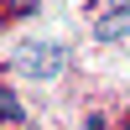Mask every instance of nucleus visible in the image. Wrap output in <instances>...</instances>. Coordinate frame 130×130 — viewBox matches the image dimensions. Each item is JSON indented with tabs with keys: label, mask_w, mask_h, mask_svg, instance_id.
Instances as JSON below:
<instances>
[{
	"label": "nucleus",
	"mask_w": 130,
	"mask_h": 130,
	"mask_svg": "<svg viewBox=\"0 0 130 130\" xmlns=\"http://www.w3.org/2000/svg\"><path fill=\"white\" fill-rule=\"evenodd\" d=\"M94 37L99 42H125L130 37V5H115L109 16H99L94 21Z\"/></svg>",
	"instance_id": "f03ea898"
},
{
	"label": "nucleus",
	"mask_w": 130,
	"mask_h": 130,
	"mask_svg": "<svg viewBox=\"0 0 130 130\" xmlns=\"http://www.w3.org/2000/svg\"><path fill=\"white\" fill-rule=\"evenodd\" d=\"M10 68L26 73V78H37V83H52L68 68V47L52 42V37H31V42H21V47L10 52Z\"/></svg>",
	"instance_id": "f257e3e1"
},
{
	"label": "nucleus",
	"mask_w": 130,
	"mask_h": 130,
	"mask_svg": "<svg viewBox=\"0 0 130 130\" xmlns=\"http://www.w3.org/2000/svg\"><path fill=\"white\" fill-rule=\"evenodd\" d=\"M0 120H21V104H16V94L0 83Z\"/></svg>",
	"instance_id": "7ed1b4c3"
},
{
	"label": "nucleus",
	"mask_w": 130,
	"mask_h": 130,
	"mask_svg": "<svg viewBox=\"0 0 130 130\" xmlns=\"http://www.w3.org/2000/svg\"><path fill=\"white\" fill-rule=\"evenodd\" d=\"M115 5H130V0H115Z\"/></svg>",
	"instance_id": "39448f33"
},
{
	"label": "nucleus",
	"mask_w": 130,
	"mask_h": 130,
	"mask_svg": "<svg viewBox=\"0 0 130 130\" xmlns=\"http://www.w3.org/2000/svg\"><path fill=\"white\" fill-rule=\"evenodd\" d=\"M89 130H104V120H89Z\"/></svg>",
	"instance_id": "20e7f679"
}]
</instances>
